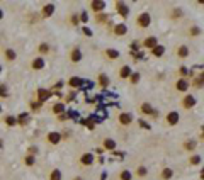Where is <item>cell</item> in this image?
<instances>
[{
	"label": "cell",
	"mask_w": 204,
	"mask_h": 180,
	"mask_svg": "<svg viewBox=\"0 0 204 180\" xmlns=\"http://www.w3.org/2000/svg\"><path fill=\"white\" fill-rule=\"evenodd\" d=\"M136 24H138L140 27H148V26H150V14H148V12H143V14L138 15Z\"/></svg>",
	"instance_id": "cell-1"
},
{
	"label": "cell",
	"mask_w": 204,
	"mask_h": 180,
	"mask_svg": "<svg viewBox=\"0 0 204 180\" xmlns=\"http://www.w3.org/2000/svg\"><path fill=\"white\" fill-rule=\"evenodd\" d=\"M180 104H182L184 109H192V107L196 105V99L192 97V95H185V97L182 99V102H180Z\"/></svg>",
	"instance_id": "cell-2"
},
{
	"label": "cell",
	"mask_w": 204,
	"mask_h": 180,
	"mask_svg": "<svg viewBox=\"0 0 204 180\" xmlns=\"http://www.w3.org/2000/svg\"><path fill=\"white\" fill-rule=\"evenodd\" d=\"M90 9L99 14V12H102V10L106 9V4H104L102 0H94V2H90Z\"/></svg>",
	"instance_id": "cell-3"
},
{
	"label": "cell",
	"mask_w": 204,
	"mask_h": 180,
	"mask_svg": "<svg viewBox=\"0 0 204 180\" xmlns=\"http://www.w3.org/2000/svg\"><path fill=\"white\" fill-rule=\"evenodd\" d=\"M51 97V92L49 90H46V89H39L38 90V102H44V100H48V99Z\"/></svg>",
	"instance_id": "cell-4"
},
{
	"label": "cell",
	"mask_w": 204,
	"mask_h": 180,
	"mask_svg": "<svg viewBox=\"0 0 204 180\" xmlns=\"http://www.w3.org/2000/svg\"><path fill=\"white\" fill-rule=\"evenodd\" d=\"M48 141L51 143V145H58L61 141V134L58 131H51L49 134H48Z\"/></svg>",
	"instance_id": "cell-5"
},
{
	"label": "cell",
	"mask_w": 204,
	"mask_h": 180,
	"mask_svg": "<svg viewBox=\"0 0 204 180\" xmlns=\"http://www.w3.org/2000/svg\"><path fill=\"white\" fill-rule=\"evenodd\" d=\"M119 122H121L122 126H128L133 122V116L129 114V112H122V114H119Z\"/></svg>",
	"instance_id": "cell-6"
},
{
	"label": "cell",
	"mask_w": 204,
	"mask_h": 180,
	"mask_svg": "<svg viewBox=\"0 0 204 180\" xmlns=\"http://www.w3.org/2000/svg\"><path fill=\"white\" fill-rule=\"evenodd\" d=\"M116 9H117V12H119V14H121L124 19H126V17L129 15V9L126 7L122 2H116Z\"/></svg>",
	"instance_id": "cell-7"
},
{
	"label": "cell",
	"mask_w": 204,
	"mask_h": 180,
	"mask_svg": "<svg viewBox=\"0 0 204 180\" xmlns=\"http://www.w3.org/2000/svg\"><path fill=\"white\" fill-rule=\"evenodd\" d=\"M177 122H179V112H169L167 114V124H170V126H175Z\"/></svg>",
	"instance_id": "cell-8"
},
{
	"label": "cell",
	"mask_w": 204,
	"mask_h": 180,
	"mask_svg": "<svg viewBox=\"0 0 204 180\" xmlns=\"http://www.w3.org/2000/svg\"><path fill=\"white\" fill-rule=\"evenodd\" d=\"M143 46L153 51V49H155L156 46H158V44H156V37H155V36H151V37H148V39H145V42H143Z\"/></svg>",
	"instance_id": "cell-9"
},
{
	"label": "cell",
	"mask_w": 204,
	"mask_h": 180,
	"mask_svg": "<svg viewBox=\"0 0 204 180\" xmlns=\"http://www.w3.org/2000/svg\"><path fill=\"white\" fill-rule=\"evenodd\" d=\"M31 68H33V70L44 68V60H43V58H34L33 61H31Z\"/></svg>",
	"instance_id": "cell-10"
},
{
	"label": "cell",
	"mask_w": 204,
	"mask_h": 180,
	"mask_svg": "<svg viewBox=\"0 0 204 180\" xmlns=\"http://www.w3.org/2000/svg\"><path fill=\"white\" fill-rule=\"evenodd\" d=\"M70 60L73 63H78L82 60V53H80V49L78 48H75V49H72V53H70Z\"/></svg>",
	"instance_id": "cell-11"
},
{
	"label": "cell",
	"mask_w": 204,
	"mask_h": 180,
	"mask_svg": "<svg viewBox=\"0 0 204 180\" xmlns=\"http://www.w3.org/2000/svg\"><path fill=\"white\" fill-rule=\"evenodd\" d=\"M126 32H128L126 24H117V26H114V34L116 36H124Z\"/></svg>",
	"instance_id": "cell-12"
},
{
	"label": "cell",
	"mask_w": 204,
	"mask_h": 180,
	"mask_svg": "<svg viewBox=\"0 0 204 180\" xmlns=\"http://www.w3.org/2000/svg\"><path fill=\"white\" fill-rule=\"evenodd\" d=\"M133 75V73H131V68H129L128 65H124V66H122L121 70H119V76H121L122 80H126V78H129V76Z\"/></svg>",
	"instance_id": "cell-13"
},
{
	"label": "cell",
	"mask_w": 204,
	"mask_h": 180,
	"mask_svg": "<svg viewBox=\"0 0 204 180\" xmlns=\"http://www.w3.org/2000/svg\"><path fill=\"white\" fill-rule=\"evenodd\" d=\"M80 161H82V165H92L94 156H92L90 153H83V155H82V158H80Z\"/></svg>",
	"instance_id": "cell-14"
},
{
	"label": "cell",
	"mask_w": 204,
	"mask_h": 180,
	"mask_svg": "<svg viewBox=\"0 0 204 180\" xmlns=\"http://www.w3.org/2000/svg\"><path fill=\"white\" fill-rule=\"evenodd\" d=\"M175 89L179 90V92H185V90L189 89V83L185 82L184 78H180V80H179V82L175 83Z\"/></svg>",
	"instance_id": "cell-15"
},
{
	"label": "cell",
	"mask_w": 204,
	"mask_h": 180,
	"mask_svg": "<svg viewBox=\"0 0 204 180\" xmlns=\"http://www.w3.org/2000/svg\"><path fill=\"white\" fill-rule=\"evenodd\" d=\"M106 56H107L109 60H117V58H119V51L109 48V49H106Z\"/></svg>",
	"instance_id": "cell-16"
},
{
	"label": "cell",
	"mask_w": 204,
	"mask_h": 180,
	"mask_svg": "<svg viewBox=\"0 0 204 180\" xmlns=\"http://www.w3.org/2000/svg\"><path fill=\"white\" fill-rule=\"evenodd\" d=\"M53 10H54V5H53V4H48V5H44V7H43V17H49V15L53 14Z\"/></svg>",
	"instance_id": "cell-17"
},
{
	"label": "cell",
	"mask_w": 204,
	"mask_h": 180,
	"mask_svg": "<svg viewBox=\"0 0 204 180\" xmlns=\"http://www.w3.org/2000/svg\"><path fill=\"white\" fill-rule=\"evenodd\" d=\"M102 145H104L106 150H116V141H114V139H111V138H106Z\"/></svg>",
	"instance_id": "cell-18"
},
{
	"label": "cell",
	"mask_w": 204,
	"mask_h": 180,
	"mask_svg": "<svg viewBox=\"0 0 204 180\" xmlns=\"http://www.w3.org/2000/svg\"><path fill=\"white\" fill-rule=\"evenodd\" d=\"M17 122H19L20 126H26L27 122H29V114H27V112H24V114H20L19 117H17Z\"/></svg>",
	"instance_id": "cell-19"
},
{
	"label": "cell",
	"mask_w": 204,
	"mask_h": 180,
	"mask_svg": "<svg viewBox=\"0 0 204 180\" xmlns=\"http://www.w3.org/2000/svg\"><path fill=\"white\" fill-rule=\"evenodd\" d=\"M140 111H141L143 114H151V116L155 114V111L151 109V105H150V104H143L141 107H140Z\"/></svg>",
	"instance_id": "cell-20"
},
{
	"label": "cell",
	"mask_w": 204,
	"mask_h": 180,
	"mask_svg": "<svg viewBox=\"0 0 204 180\" xmlns=\"http://www.w3.org/2000/svg\"><path fill=\"white\" fill-rule=\"evenodd\" d=\"M63 111H65V104H61V102H58V104H54L53 105V112L54 114H63Z\"/></svg>",
	"instance_id": "cell-21"
},
{
	"label": "cell",
	"mask_w": 204,
	"mask_h": 180,
	"mask_svg": "<svg viewBox=\"0 0 204 180\" xmlns=\"http://www.w3.org/2000/svg\"><path fill=\"white\" fill-rule=\"evenodd\" d=\"M172 175H174L172 168H163V170H162V179L163 180H170V179H172Z\"/></svg>",
	"instance_id": "cell-22"
},
{
	"label": "cell",
	"mask_w": 204,
	"mask_h": 180,
	"mask_svg": "<svg viewBox=\"0 0 204 180\" xmlns=\"http://www.w3.org/2000/svg\"><path fill=\"white\" fill-rule=\"evenodd\" d=\"M151 53H153V56H156V58H160V56H162L163 53H165V48H163V46H160V44H158V46H156V48L153 49V51H151Z\"/></svg>",
	"instance_id": "cell-23"
},
{
	"label": "cell",
	"mask_w": 204,
	"mask_h": 180,
	"mask_svg": "<svg viewBox=\"0 0 204 180\" xmlns=\"http://www.w3.org/2000/svg\"><path fill=\"white\" fill-rule=\"evenodd\" d=\"M131 179H133V175L129 173V170H122L119 173V180H131Z\"/></svg>",
	"instance_id": "cell-24"
},
{
	"label": "cell",
	"mask_w": 204,
	"mask_h": 180,
	"mask_svg": "<svg viewBox=\"0 0 204 180\" xmlns=\"http://www.w3.org/2000/svg\"><path fill=\"white\" fill-rule=\"evenodd\" d=\"M70 87H72V89H75V87H80L82 85V80L80 78H77V76H73V78H70Z\"/></svg>",
	"instance_id": "cell-25"
},
{
	"label": "cell",
	"mask_w": 204,
	"mask_h": 180,
	"mask_svg": "<svg viewBox=\"0 0 204 180\" xmlns=\"http://www.w3.org/2000/svg\"><path fill=\"white\" fill-rule=\"evenodd\" d=\"M4 56H5V60H9V61H14V60H15V53H14L12 49H5Z\"/></svg>",
	"instance_id": "cell-26"
},
{
	"label": "cell",
	"mask_w": 204,
	"mask_h": 180,
	"mask_svg": "<svg viewBox=\"0 0 204 180\" xmlns=\"http://www.w3.org/2000/svg\"><path fill=\"white\" fill-rule=\"evenodd\" d=\"M99 85H101L102 89H106V87L109 85V78L106 75H101V76H99Z\"/></svg>",
	"instance_id": "cell-27"
},
{
	"label": "cell",
	"mask_w": 204,
	"mask_h": 180,
	"mask_svg": "<svg viewBox=\"0 0 204 180\" xmlns=\"http://www.w3.org/2000/svg\"><path fill=\"white\" fill-rule=\"evenodd\" d=\"M177 55L180 56V58H185V56L189 55V49H187V46H180V48H179V51H177Z\"/></svg>",
	"instance_id": "cell-28"
},
{
	"label": "cell",
	"mask_w": 204,
	"mask_h": 180,
	"mask_svg": "<svg viewBox=\"0 0 204 180\" xmlns=\"http://www.w3.org/2000/svg\"><path fill=\"white\" fill-rule=\"evenodd\" d=\"M38 51H39L41 55H46L48 51H49V44H46V42H43V44H39V48H38Z\"/></svg>",
	"instance_id": "cell-29"
},
{
	"label": "cell",
	"mask_w": 204,
	"mask_h": 180,
	"mask_svg": "<svg viewBox=\"0 0 204 180\" xmlns=\"http://www.w3.org/2000/svg\"><path fill=\"white\" fill-rule=\"evenodd\" d=\"M203 83H204V75H203V76H199V78H194L192 85H194L196 89H199V87H203Z\"/></svg>",
	"instance_id": "cell-30"
},
{
	"label": "cell",
	"mask_w": 204,
	"mask_h": 180,
	"mask_svg": "<svg viewBox=\"0 0 204 180\" xmlns=\"http://www.w3.org/2000/svg\"><path fill=\"white\" fill-rule=\"evenodd\" d=\"M49 180H61V172H60V170H53Z\"/></svg>",
	"instance_id": "cell-31"
},
{
	"label": "cell",
	"mask_w": 204,
	"mask_h": 180,
	"mask_svg": "<svg viewBox=\"0 0 204 180\" xmlns=\"http://www.w3.org/2000/svg\"><path fill=\"white\" fill-rule=\"evenodd\" d=\"M5 122H7V126H15V124H17V119H15V117H10V116H7V117H5Z\"/></svg>",
	"instance_id": "cell-32"
},
{
	"label": "cell",
	"mask_w": 204,
	"mask_h": 180,
	"mask_svg": "<svg viewBox=\"0 0 204 180\" xmlns=\"http://www.w3.org/2000/svg\"><path fill=\"white\" fill-rule=\"evenodd\" d=\"M189 161H190V165H199V163H201V158H199L197 155H192Z\"/></svg>",
	"instance_id": "cell-33"
},
{
	"label": "cell",
	"mask_w": 204,
	"mask_h": 180,
	"mask_svg": "<svg viewBox=\"0 0 204 180\" xmlns=\"http://www.w3.org/2000/svg\"><path fill=\"white\" fill-rule=\"evenodd\" d=\"M199 34H201V29H199V27H196V26H194V27H190V37L199 36Z\"/></svg>",
	"instance_id": "cell-34"
},
{
	"label": "cell",
	"mask_w": 204,
	"mask_h": 180,
	"mask_svg": "<svg viewBox=\"0 0 204 180\" xmlns=\"http://www.w3.org/2000/svg\"><path fill=\"white\" fill-rule=\"evenodd\" d=\"M106 21H107V15L106 14H97V22L99 24H104Z\"/></svg>",
	"instance_id": "cell-35"
},
{
	"label": "cell",
	"mask_w": 204,
	"mask_h": 180,
	"mask_svg": "<svg viewBox=\"0 0 204 180\" xmlns=\"http://www.w3.org/2000/svg\"><path fill=\"white\" fill-rule=\"evenodd\" d=\"M184 148H185V150H194V148H196V141H187V143L184 145Z\"/></svg>",
	"instance_id": "cell-36"
},
{
	"label": "cell",
	"mask_w": 204,
	"mask_h": 180,
	"mask_svg": "<svg viewBox=\"0 0 204 180\" xmlns=\"http://www.w3.org/2000/svg\"><path fill=\"white\" fill-rule=\"evenodd\" d=\"M136 175H138V177H145V175H146V168H145V166H140V168L136 170Z\"/></svg>",
	"instance_id": "cell-37"
},
{
	"label": "cell",
	"mask_w": 204,
	"mask_h": 180,
	"mask_svg": "<svg viewBox=\"0 0 204 180\" xmlns=\"http://www.w3.org/2000/svg\"><path fill=\"white\" fill-rule=\"evenodd\" d=\"M138 80H140V73H133L131 75V83H138Z\"/></svg>",
	"instance_id": "cell-38"
},
{
	"label": "cell",
	"mask_w": 204,
	"mask_h": 180,
	"mask_svg": "<svg viewBox=\"0 0 204 180\" xmlns=\"http://www.w3.org/2000/svg\"><path fill=\"white\" fill-rule=\"evenodd\" d=\"M26 165H34V156H31V155H29V156H26Z\"/></svg>",
	"instance_id": "cell-39"
},
{
	"label": "cell",
	"mask_w": 204,
	"mask_h": 180,
	"mask_svg": "<svg viewBox=\"0 0 204 180\" xmlns=\"http://www.w3.org/2000/svg\"><path fill=\"white\" fill-rule=\"evenodd\" d=\"M85 126H87L88 129H94V121H92V119H87V121H85Z\"/></svg>",
	"instance_id": "cell-40"
},
{
	"label": "cell",
	"mask_w": 204,
	"mask_h": 180,
	"mask_svg": "<svg viewBox=\"0 0 204 180\" xmlns=\"http://www.w3.org/2000/svg\"><path fill=\"white\" fill-rule=\"evenodd\" d=\"M39 105H41V102H31V109H33V111H38Z\"/></svg>",
	"instance_id": "cell-41"
},
{
	"label": "cell",
	"mask_w": 204,
	"mask_h": 180,
	"mask_svg": "<svg viewBox=\"0 0 204 180\" xmlns=\"http://www.w3.org/2000/svg\"><path fill=\"white\" fill-rule=\"evenodd\" d=\"M180 15H182V10L175 9V10H174V17H180Z\"/></svg>",
	"instance_id": "cell-42"
},
{
	"label": "cell",
	"mask_w": 204,
	"mask_h": 180,
	"mask_svg": "<svg viewBox=\"0 0 204 180\" xmlns=\"http://www.w3.org/2000/svg\"><path fill=\"white\" fill-rule=\"evenodd\" d=\"M72 24H73V26L78 24V17H77V15H72Z\"/></svg>",
	"instance_id": "cell-43"
},
{
	"label": "cell",
	"mask_w": 204,
	"mask_h": 180,
	"mask_svg": "<svg viewBox=\"0 0 204 180\" xmlns=\"http://www.w3.org/2000/svg\"><path fill=\"white\" fill-rule=\"evenodd\" d=\"M83 34L85 36H92V31H90L88 27H83Z\"/></svg>",
	"instance_id": "cell-44"
},
{
	"label": "cell",
	"mask_w": 204,
	"mask_h": 180,
	"mask_svg": "<svg viewBox=\"0 0 204 180\" xmlns=\"http://www.w3.org/2000/svg\"><path fill=\"white\" fill-rule=\"evenodd\" d=\"M80 17H82V21H83V22H87V12H83Z\"/></svg>",
	"instance_id": "cell-45"
},
{
	"label": "cell",
	"mask_w": 204,
	"mask_h": 180,
	"mask_svg": "<svg viewBox=\"0 0 204 180\" xmlns=\"http://www.w3.org/2000/svg\"><path fill=\"white\" fill-rule=\"evenodd\" d=\"M68 116H70V117H77V116H78V114H77V112H73V111H70V114H68Z\"/></svg>",
	"instance_id": "cell-46"
},
{
	"label": "cell",
	"mask_w": 204,
	"mask_h": 180,
	"mask_svg": "<svg viewBox=\"0 0 204 180\" xmlns=\"http://www.w3.org/2000/svg\"><path fill=\"white\" fill-rule=\"evenodd\" d=\"M140 126H141V127H146V129H148V127H150V126L146 124V122H143V121H140Z\"/></svg>",
	"instance_id": "cell-47"
},
{
	"label": "cell",
	"mask_w": 204,
	"mask_h": 180,
	"mask_svg": "<svg viewBox=\"0 0 204 180\" xmlns=\"http://www.w3.org/2000/svg\"><path fill=\"white\" fill-rule=\"evenodd\" d=\"M58 119H60V121H65V119H67V116H65V114H60V116H58Z\"/></svg>",
	"instance_id": "cell-48"
},
{
	"label": "cell",
	"mask_w": 204,
	"mask_h": 180,
	"mask_svg": "<svg viewBox=\"0 0 204 180\" xmlns=\"http://www.w3.org/2000/svg\"><path fill=\"white\" fill-rule=\"evenodd\" d=\"M203 180H204V173H203Z\"/></svg>",
	"instance_id": "cell-49"
}]
</instances>
